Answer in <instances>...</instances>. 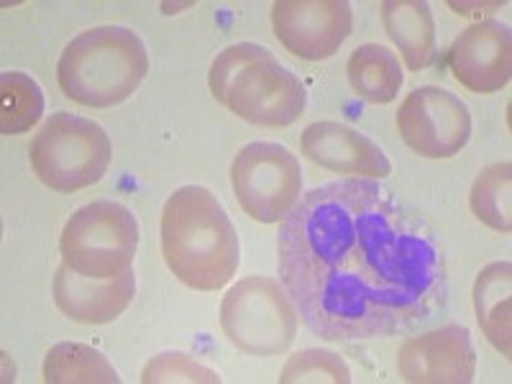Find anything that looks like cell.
<instances>
[{
  "label": "cell",
  "instance_id": "cell-17",
  "mask_svg": "<svg viewBox=\"0 0 512 384\" xmlns=\"http://www.w3.org/2000/svg\"><path fill=\"white\" fill-rule=\"evenodd\" d=\"M346 75L351 90L374 105L392 103L405 82L397 54L382 44H361L354 49L346 62Z\"/></svg>",
  "mask_w": 512,
  "mask_h": 384
},
{
  "label": "cell",
  "instance_id": "cell-22",
  "mask_svg": "<svg viewBox=\"0 0 512 384\" xmlns=\"http://www.w3.org/2000/svg\"><path fill=\"white\" fill-rule=\"evenodd\" d=\"M141 382L144 384H218L221 377L210 367L192 359L182 351H167L157 354L144 369H141Z\"/></svg>",
  "mask_w": 512,
  "mask_h": 384
},
{
  "label": "cell",
  "instance_id": "cell-20",
  "mask_svg": "<svg viewBox=\"0 0 512 384\" xmlns=\"http://www.w3.org/2000/svg\"><path fill=\"white\" fill-rule=\"evenodd\" d=\"M472 213L492 231L510 233L512 228V164L497 162L474 180L469 192Z\"/></svg>",
  "mask_w": 512,
  "mask_h": 384
},
{
  "label": "cell",
  "instance_id": "cell-12",
  "mask_svg": "<svg viewBox=\"0 0 512 384\" xmlns=\"http://www.w3.org/2000/svg\"><path fill=\"white\" fill-rule=\"evenodd\" d=\"M448 67L472 93H500L512 77V36L502 21H479L456 36Z\"/></svg>",
  "mask_w": 512,
  "mask_h": 384
},
{
  "label": "cell",
  "instance_id": "cell-18",
  "mask_svg": "<svg viewBox=\"0 0 512 384\" xmlns=\"http://www.w3.org/2000/svg\"><path fill=\"white\" fill-rule=\"evenodd\" d=\"M44 382L47 384H118L116 369L98 349L88 344L64 341L44 356Z\"/></svg>",
  "mask_w": 512,
  "mask_h": 384
},
{
  "label": "cell",
  "instance_id": "cell-5",
  "mask_svg": "<svg viewBox=\"0 0 512 384\" xmlns=\"http://www.w3.org/2000/svg\"><path fill=\"white\" fill-rule=\"evenodd\" d=\"M113 149L103 126L75 113H54L41 123L29 146L34 175L54 192L95 185L111 167Z\"/></svg>",
  "mask_w": 512,
  "mask_h": 384
},
{
  "label": "cell",
  "instance_id": "cell-7",
  "mask_svg": "<svg viewBox=\"0 0 512 384\" xmlns=\"http://www.w3.org/2000/svg\"><path fill=\"white\" fill-rule=\"evenodd\" d=\"M295 303L285 285L272 277H246L226 292L221 328L239 351L249 356H282L297 336Z\"/></svg>",
  "mask_w": 512,
  "mask_h": 384
},
{
  "label": "cell",
  "instance_id": "cell-3",
  "mask_svg": "<svg viewBox=\"0 0 512 384\" xmlns=\"http://www.w3.org/2000/svg\"><path fill=\"white\" fill-rule=\"evenodd\" d=\"M208 88L233 116L259 128L292 126L308 103L295 72L277 62L267 47L249 41L233 44L213 59Z\"/></svg>",
  "mask_w": 512,
  "mask_h": 384
},
{
  "label": "cell",
  "instance_id": "cell-15",
  "mask_svg": "<svg viewBox=\"0 0 512 384\" xmlns=\"http://www.w3.org/2000/svg\"><path fill=\"white\" fill-rule=\"evenodd\" d=\"M382 24L400 49L410 72L428 70L436 62V21L423 0H384Z\"/></svg>",
  "mask_w": 512,
  "mask_h": 384
},
{
  "label": "cell",
  "instance_id": "cell-19",
  "mask_svg": "<svg viewBox=\"0 0 512 384\" xmlns=\"http://www.w3.org/2000/svg\"><path fill=\"white\" fill-rule=\"evenodd\" d=\"M44 116V93L39 82L24 72L0 75V131L6 136L26 134Z\"/></svg>",
  "mask_w": 512,
  "mask_h": 384
},
{
  "label": "cell",
  "instance_id": "cell-10",
  "mask_svg": "<svg viewBox=\"0 0 512 384\" xmlns=\"http://www.w3.org/2000/svg\"><path fill=\"white\" fill-rule=\"evenodd\" d=\"M354 26L346 0H277L272 29L282 47L308 62L328 59L341 49Z\"/></svg>",
  "mask_w": 512,
  "mask_h": 384
},
{
  "label": "cell",
  "instance_id": "cell-11",
  "mask_svg": "<svg viewBox=\"0 0 512 384\" xmlns=\"http://www.w3.org/2000/svg\"><path fill=\"white\" fill-rule=\"evenodd\" d=\"M397 372L413 384H469L477 374L472 336L459 323L408 338L397 351Z\"/></svg>",
  "mask_w": 512,
  "mask_h": 384
},
{
  "label": "cell",
  "instance_id": "cell-16",
  "mask_svg": "<svg viewBox=\"0 0 512 384\" xmlns=\"http://www.w3.org/2000/svg\"><path fill=\"white\" fill-rule=\"evenodd\" d=\"M474 310L487 341L505 359L512 356V264L492 262L474 282Z\"/></svg>",
  "mask_w": 512,
  "mask_h": 384
},
{
  "label": "cell",
  "instance_id": "cell-2",
  "mask_svg": "<svg viewBox=\"0 0 512 384\" xmlns=\"http://www.w3.org/2000/svg\"><path fill=\"white\" fill-rule=\"evenodd\" d=\"M159 231L169 272L190 290H223L239 272V233L208 187L185 185L172 192Z\"/></svg>",
  "mask_w": 512,
  "mask_h": 384
},
{
  "label": "cell",
  "instance_id": "cell-14",
  "mask_svg": "<svg viewBox=\"0 0 512 384\" xmlns=\"http://www.w3.org/2000/svg\"><path fill=\"white\" fill-rule=\"evenodd\" d=\"M136 274L128 272L111 280H93L72 272L67 264L54 274V303L64 315L82 326H103L116 320L134 303Z\"/></svg>",
  "mask_w": 512,
  "mask_h": 384
},
{
  "label": "cell",
  "instance_id": "cell-9",
  "mask_svg": "<svg viewBox=\"0 0 512 384\" xmlns=\"http://www.w3.org/2000/svg\"><path fill=\"white\" fill-rule=\"evenodd\" d=\"M395 123L410 152L425 159L456 157L472 136V113L466 103L438 85H423L405 95Z\"/></svg>",
  "mask_w": 512,
  "mask_h": 384
},
{
  "label": "cell",
  "instance_id": "cell-21",
  "mask_svg": "<svg viewBox=\"0 0 512 384\" xmlns=\"http://www.w3.org/2000/svg\"><path fill=\"white\" fill-rule=\"evenodd\" d=\"M282 384H349L351 369L344 359L326 349H305L290 356L280 374Z\"/></svg>",
  "mask_w": 512,
  "mask_h": 384
},
{
  "label": "cell",
  "instance_id": "cell-4",
  "mask_svg": "<svg viewBox=\"0 0 512 384\" xmlns=\"http://www.w3.org/2000/svg\"><path fill=\"white\" fill-rule=\"evenodd\" d=\"M146 72L149 54L134 29L95 26L64 47L57 82L64 98L103 111L131 98Z\"/></svg>",
  "mask_w": 512,
  "mask_h": 384
},
{
  "label": "cell",
  "instance_id": "cell-8",
  "mask_svg": "<svg viewBox=\"0 0 512 384\" xmlns=\"http://www.w3.org/2000/svg\"><path fill=\"white\" fill-rule=\"evenodd\" d=\"M231 187L246 216L282 223L303 198V169L282 144L251 141L233 157Z\"/></svg>",
  "mask_w": 512,
  "mask_h": 384
},
{
  "label": "cell",
  "instance_id": "cell-13",
  "mask_svg": "<svg viewBox=\"0 0 512 384\" xmlns=\"http://www.w3.org/2000/svg\"><path fill=\"white\" fill-rule=\"evenodd\" d=\"M300 149L318 167L359 180H384L392 172L387 154L356 128L338 121H315L300 136Z\"/></svg>",
  "mask_w": 512,
  "mask_h": 384
},
{
  "label": "cell",
  "instance_id": "cell-6",
  "mask_svg": "<svg viewBox=\"0 0 512 384\" xmlns=\"http://www.w3.org/2000/svg\"><path fill=\"white\" fill-rule=\"evenodd\" d=\"M136 249L139 221L116 200H93L77 208L59 239L62 264L93 280H111L128 272Z\"/></svg>",
  "mask_w": 512,
  "mask_h": 384
},
{
  "label": "cell",
  "instance_id": "cell-1",
  "mask_svg": "<svg viewBox=\"0 0 512 384\" xmlns=\"http://www.w3.org/2000/svg\"><path fill=\"white\" fill-rule=\"evenodd\" d=\"M280 282L323 341L392 336L443 310L441 236L418 210L372 180L305 192L282 221Z\"/></svg>",
  "mask_w": 512,
  "mask_h": 384
}]
</instances>
